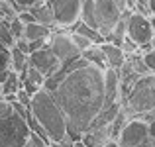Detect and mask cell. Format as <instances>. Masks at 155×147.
I'll return each mask as SVG.
<instances>
[{"label":"cell","mask_w":155,"mask_h":147,"mask_svg":"<svg viewBox=\"0 0 155 147\" xmlns=\"http://www.w3.org/2000/svg\"><path fill=\"white\" fill-rule=\"evenodd\" d=\"M43 88H47L61 106L67 120V133L73 141L88 132L104 108V71L87 63L83 57L63 65L55 77L45 79Z\"/></svg>","instance_id":"6da1fadb"},{"label":"cell","mask_w":155,"mask_h":147,"mask_svg":"<svg viewBox=\"0 0 155 147\" xmlns=\"http://www.w3.org/2000/svg\"><path fill=\"white\" fill-rule=\"evenodd\" d=\"M30 114L34 116V120L43 128V132L49 137V143H57L63 137H67V120L65 114L61 110V106L57 104L55 96L51 94L47 88H39L30 102Z\"/></svg>","instance_id":"7a4b0ae2"},{"label":"cell","mask_w":155,"mask_h":147,"mask_svg":"<svg viewBox=\"0 0 155 147\" xmlns=\"http://www.w3.org/2000/svg\"><path fill=\"white\" fill-rule=\"evenodd\" d=\"M122 104L128 118H137L141 114H155V75H143L134 83Z\"/></svg>","instance_id":"3957f363"},{"label":"cell","mask_w":155,"mask_h":147,"mask_svg":"<svg viewBox=\"0 0 155 147\" xmlns=\"http://www.w3.org/2000/svg\"><path fill=\"white\" fill-rule=\"evenodd\" d=\"M30 133L26 118L14 112V108L12 114L0 120V147H24Z\"/></svg>","instance_id":"277c9868"},{"label":"cell","mask_w":155,"mask_h":147,"mask_svg":"<svg viewBox=\"0 0 155 147\" xmlns=\"http://www.w3.org/2000/svg\"><path fill=\"white\" fill-rule=\"evenodd\" d=\"M153 34H155V18L151 20V16L140 14L136 10H132L126 16V35L132 41H136L140 47L151 41Z\"/></svg>","instance_id":"5b68a950"},{"label":"cell","mask_w":155,"mask_h":147,"mask_svg":"<svg viewBox=\"0 0 155 147\" xmlns=\"http://www.w3.org/2000/svg\"><path fill=\"white\" fill-rule=\"evenodd\" d=\"M116 141L120 147H149L151 137L147 132V122L140 120V118H130L120 129V136Z\"/></svg>","instance_id":"8992f818"},{"label":"cell","mask_w":155,"mask_h":147,"mask_svg":"<svg viewBox=\"0 0 155 147\" xmlns=\"http://www.w3.org/2000/svg\"><path fill=\"white\" fill-rule=\"evenodd\" d=\"M94 18H96V30L106 39L110 31L114 30V26L124 18V10L114 0H94Z\"/></svg>","instance_id":"52a82bcc"},{"label":"cell","mask_w":155,"mask_h":147,"mask_svg":"<svg viewBox=\"0 0 155 147\" xmlns=\"http://www.w3.org/2000/svg\"><path fill=\"white\" fill-rule=\"evenodd\" d=\"M51 4L53 16H55V24L61 30H69L73 24L81 20V6L83 0H47Z\"/></svg>","instance_id":"ba28073f"},{"label":"cell","mask_w":155,"mask_h":147,"mask_svg":"<svg viewBox=\"0 0 155 147\" xmlns=\"http://www.w3.org/2000/svg\"><path fill=\"white\" fill-rule=\"evenodd\" d=\"M47 45H49V49L59 57V61L63 65H69V63H73V61H77L81 57V51L75 47V43H73V39H71V34L61 31V28L59 30L53 28V34H51L49 41H47Z\"/></svg>","instance_id":"9c48e42d"},{"label":"cell","mask_w":155,"mask_h":147,"mask_svg":"<svg viewBox=\"0 0 155 147\" xmlns=\"http://www.w3.org/2000/svg\"><path fill=\"white\" fill-rule=\"evenodd\" d=\"M28 63H30V67L38 69L45 79L55 77L57 73L61 71V67H63V63H61L59 57L49 49V45H45V47L38 49V51L30 53V55H28Z\"/></svg>","instance_id":"30bf717a"},{"label":"cell","mask_w":155,"mask_h":147,"mask_svg":"<svg viewBox=\"0 0 155 147\" xmlns=\"http://www.w3.org/2000/svg\"><path fill=\"white\" fill-rule=\"evenodd\" d=\"M120 102V75L116 69H104V106Z\"/></svg>","instance_id":"8fae6325"},{"label":"cell","mask_w":155,"mask_h":147,"mask_svg":"<svg viewBox=\"0 0 155 147\" xmlns=\"http://www.w3.org/2000/svg\"><path fill=\"white\" fill-rule=\"evenodd\" d=\"M83 143L87 147H104L108 141H112V129L108 126H102V128H94V129H88V132L83 133Z\"/></svg>","instance_id":"7c38bea8"},{"label":"cell","mask_w":155,"mask_h":147,"mask_svg":"<svg viewBox=\"0 0 155 147\" xmlns=\"http://www.w3.org/2000/svg\"><path fill=\"white\" fill-rule=\"evenodd\" d=\"M100 49L104 53V59H106V69H120L122 65L126 63V53L122 51L120 45H114L110 41L100 43Z\"/></svg>","instance_id":"4fadbf2b"},{"label":"cell","mask_w":155,"mask_h":147,"mask_svg":"<svg viewBox=\"0 0 155 147\" xmlns=\"http://www.w3.org/2000/svg\"><path fill=\"white\" fill-rule=\"evenodd\" d=\"M28 10L34 14V18H35V22H39V24H43V26H47V28H57V24H55V16H53V10H51V4L47 2V0H39V2H35L34 6H30Z\"/></svg>","instance_id":"5bb4252c"},{"label":"cell","mask_w":155,"mask_h":147,"mask_svg":"<svg viewBox=\"0 0 155 147\" xmlns=\"http://www.w3.org/2000/svg\"><path fill=\"white\" fill-rule=\"evenodd\" d=\"M53 34L51 28L43 26L39 22H31V24H26V30H24V39L28 41H35V39H49Z\"/></svg>","instance_id":"9a60e30c"},{"label":"cell","mask_w":155,"mask_h":147,"mask_svg":"<svg viewBox=\"0 0 155 147\" xmlns=\"http://www.w3.org/2000/svg\"><path fill=\"white\" fill-rule=\"evenodd\" d=\"M69 31H77V34H81V35H84V38H88L92 43H96V45H100V43H104V35L100 34L98 30H94V28H91V26H87L84 22H77V24H73L71 28H69Z\"/></svg>","instance_id":"2e32d148"},{"label":"cell","mask_w":155,"mask_h":147,"mask_svg":"<svg viewBox=\"0 0 155 147\" xmlns=\"http://www.w3.org/2000/svg\"><path fill=\"white\" fill-rule=\"evenodd\" d=\"M81 57H83L87 63H91V65H94V67H98V69H106V59H104V53H102V49H100V45H91L88 49H84L83 53H81Z\"/></svg>","instance_id":"e0dca14e"},{"label":"cell","mask_w":155,"mask_h":147,"mask_svg":"<svg viewBox=\"0 0 155 147\" xmlns=\"http://www.w3.org/2000/svg\"><path fill=\"white\" fill-rule=\"evenodd\" d=\"M28 65H30L28 63V55L22 53L16 45H12L10 47V69L20 75V73H24L28 69Z\"/></svg>","instance_id":"ac0fdd59"},{"label":"cell","mask_w":155,"mask_h":147,"mask_svg":"<svg viewBox=\"0 0 155 147\" xmlns=\"http://www.w3.org/2000/svg\"><path fill=\"white\" fill-rule=\"evenodd\" d=\"M20 88H22L20 75H18L16 71H12V69H10V73H8L6 80L2 83V96H4V94H16Z\"/></svg>","instance_id":"d6986e66"},{"label":"cell","mask_w":155,"mask_h":147,"mask_svg":"<svg viewBox=\"0 0 155 147\" xmlns=\"http://www.w3.org/2000/svg\"><path fill=\"white\" fill-rule=\"evenodd\" d=\"M20 77H22V79H28L31 84H35L38 88H43V84H45V77H43L38 69L30 67V65H28V69L24 73H20Z\"/></svg>","instance_id":"ffe728a7"},{"label":"cell","mask_w":155,"mask_h":147,"mask_svg":"<svg viewBox=\"0 0 155 147\" xmlns=\"http://www.w3.org/2000/svg\"><path fill=\"white\" fill-rule=\"evenodd\" d=\"M0 43L6 47H12L14 45V38L10 34V26H8V20L0 18Z\"/></svg>","instance_id":"44dd1931"},{"label":"cell","mask_w":155,"mask_h":147,"mask_svg":"<svg viewBox=\"0 0 155 147\" xmlns=\"http://www.w3.org/2000/svg\"><path fill=\"white\" fill-rule=\"evenodd\" d=\"M8 26H10V34H12V38H14V41H16V39H22V38H24V30H26V24L20 22L18 16H16L14 20H10V22H8Z\"/></svg>","instance_id":"7402d4cb"},{"label":"cell","mask_w":155,"mask_h":147,"mask_svg":"<svg viewBox=\"0 0 155 147\" xmlns=\"http://www.w3.org/2000/svg\"><path fill=\"white\" fill-rule=\"evenodd\" d=\"M71 34V39H73V43H75V47L79 49L81 53L84 51V49H88L91 45H94V43L91 41L88 38H84V35H81V34H77V31H69Z\"/></svg>","instance_id":"603a6c76"},{"label":"cell","mask_w":155,"mask_h":147,"mask_svg":"<svg viewBox=\"0 0 155 147\" xmlns=\"http://www.w3.org/2000/svg\"><path fill=\"white\" fill-rule=\"evenodd\" d=\"M10 69V47L0 43V71H8Z\"/></svg>","instance_id":"cb8c5ba5"},{"label":"cell","mask_w":155,"mask_h":147,"mask_svg":"<svg viewBox=\"0 0 155 147\" xmlns=\"http://www.w3.org/2000/svg\"><path fill=\"white\" fill-rule=\"evenodd\" d=\"M24 147H49V141L39 137L38 133H30V137H28V141H26Z\"/></svg>","instance_id":"d4e9b609"},{"label":"cell","mask_w":155,"mask_h":147,"mask_svg":"<svg viewBox=\"0 0 155 147\" xmlns=\"http://www.w3.org/2000/svg\"><path fill=\"white\" fill-rule=\"evenodd\" d=\"M120 47H122V51H124L126 55H132V53H137V51H140V45H137L136 41H132L128 35L124 38V41H122Z\"/></svg>","instance_id":"484cf974"},{"label":"cell","mask_w":155,"mask_h":147,"mask_svg":"<svg viewBox=\"0 0 155 147\" xmlns=\"http://www.w3.org/2000/svg\"><path fill=\"white\" fill-rule=\"evenodd\" d=\"M141 57H143V63H145V67L149 69V73H151V75H155V49L141 53Z\"/></svg>","instance_id":"4316f807"},{"label":"cell","mask_w":155,"mask_h":147,"mask_svg":"<svg viewBox=\"0 0 155 147\" xmlns=\"http://www.w3.org/2000/svg\"><path fill=\"white\" fill-rule=\"evenodd\" d=\"M16 98H18V102L24 106V108H30V102H31V94H28L24 88H20L18 92H16Z\"/></svg>","instance_id":"83f0119b"},{"label":"cell","mask_w":155,"mask_h":147,"mask_svg":"<svg viewBox=\"0 0 155 147\" xmlns=\"http://www.w3.org/2000/svg\"><path fill=\"white\" fill-rule=\"evenodd\" d=\"M8 114H12V104H8V102L0 96V120H2V118H6Z\"/></svg>","instance_id":"f1b7e54d"},{"label":"cell","mask_w":155,"mask_h":147,"mask_svg":"<svg viewBox=\"0 0 155 147\" xmlns=\"http://www.w3.org/2000/svg\"><path fill=\"white\" fill-rule=\"evenodd\" d=\"M18 20H20V22H24V24H31V22H35L34 14H31L28 8H26V10H22V12L18 14Z\"/></svg>","instance_id":"f546056e"},{"label":"cell","mask_w":155,"mask_h":147,"mask_svg":"<svg viewBox=\"0 0 155 147\" xmlns=\"http://www.w3.org/2000/svg\"><path fill=\"white\" fill-rule=\"evenodd\" d=\"M14 45L18 47L22 53L30 55V43H28V39H24V38H22V39H16V41H14Z\"/></svg>","instance_id":"4dcf8cb0"},{"label":"cell","mask_w":155,"mask_h":147,"mask_svg":"<svg viewBox=\"0 0 155 147\" xmlns=\"http://www.w3.org/2000/svg\"><path fill=\"white\" fill-rule=\"evenodd\" d=\"M12 2H14L16 6H22V8H30V6H34L35 2H39V0H12Z\"/></svg>","instance_id":"1f68e13d"},{"label":"cell","mask_w":155,"mask_h":147,"mask_svg":"<svg viewBox=\"0 0 155 147\" xmlns=\"http://www.w3.org/2000/svg\"><path fill=\"white\" fill-rule=\"evenodd\" d=\"M147 132H149V137H151V139H155V118L147 124Z\"/></svg>","instance_id":"d6a6232c"},{"label":"cell","mask_w":155,"mask_h":147,"mask_svg":"<svg viewBox=\"0 0 155 147\" xmlns=\"http://www.w3.org/2000/svg\"><path fill=\"white\" fill-rule=\"evenodd\" d=\"M147 10H149V16L155 18V0H147Z\"/></svg>","instance_id":"836d02e7"},{"label":"cell","mask_w":155,"mask_h":147,"mask_svg":"<svg viewBox=\"0 0 155 147\" xmlns=\"http://www.w3.org/2000/svg\"><path fill=\"white\" fill-rule=\"evenodd\" d=\"M8 73H10V69H8V71H0V84L4 83V80H6V77H8Z\"/></svg>","instance_id":"e575fe53"},{"label":"cell","mask_w":155,"mask_h":147,"mask_svg":"<svg viewBox=\"0 0 155 147\" xmlns=\"http://www.w3.org/2000/svg\"><path fill=\"white\" fill-rule=\"evenodd\" d=\"M104 147H120V145H118V141H114V139H112V141H108V143H106Z\"/></svg>","instance_id":"d590c367"},{"label":"cell","mask_w":155,"mask_h":147,"mask_svg":"<svg viewBox=\"0 0 155 147\" xmlns=\"http://www.w3.org/2000/svg\"><path fill=\"white\" fill-rule=\"evenodd\" d=\"M149 147H155V139H151V145H149Z\"/></svg>","instance_id":"8d00e7d4"},{"label":"cell","mask_w":155,"mask_h":147,"mask_svg":"<svg viewBox=\"0 0 155 147\" xmlns=\"http://www.w3.org/2000/svg\"><path fill=\"white\" fill-rule=\"evenodd\" d=\"M0 96H2V84H0Z\"/></svg>","instance_id":"74e56055"},{"label":"cell","mask_w":155,"mask_h":147,"mask_svg":"<svg viewBox=\"0 0 155 147\" xmlns=\"http://www.w3.org/2000/svg\"><path fill=\"white\" fill-rule=\"evenodd\" d=\"M0 2H8V0H0Z\"/></svg>","instance_id":"f35d334b"},{"label":"cell","mask_w":155,"mask_h":147,"mask_svg":"<svg viewBox=\"0 0 155 147\" xmlns=\"http://www.w3.org/2000/svg\"><path fill=\"white\" fill-rule=\"evenodd\" d=\"M49 147H53V145H51V143H49Z\"/></svg>","instance_id":"ab89813d"},{"label":"cell","mask_w":155,"mask_h":147,"mask_svg":"<svg viewBox=\"0 0 155 147\" xmlns=\"http://www.w3.org/2000/svg\"><path fill=\"white\" fill-rule=\"evenodd\" d=\"M71 147H73V145H71Z\"/></svg>","instance_id":"60d3db41"}]
</instances>
